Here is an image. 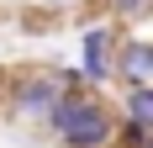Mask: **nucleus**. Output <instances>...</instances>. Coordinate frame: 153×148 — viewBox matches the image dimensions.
<instances>
[{"label": "nucleus", "mask_w": 153, "mask_h": 148, "mask_svg": "<svg viewBox=\"0 0 153 148\" xmlns=\"http://www.w3.org/2000/svg\"><path fill=\"white\" fill-rule=\"evenodd\" d=\"M48 127H53V138H58L63 148H111V138H116L111 111L95 101V95H85L79 85L58 90V101L48 111Z\"/></svg>", "instance_id": "f257e3e1"}, {"label": "nucleus", "mask_w": 153, "mask_h": 148, "mask_svg": "<svg viewBox=\"0 0 153 148\" xmlns=\"http://www.w3.org/2000/svg\"><path fill=\"white\" fill-rule=\"evenodd\" d=\"M58 79H21L16 85V117L27 122H48V111H53V101H58Z\"/></svg>", "instance_id": "f03ea898"}, {"label": "nucleus", "mask_w": 153, "mask_h": 148, "mask_svg": "<svg viewBox=\"0 0 153 148\" xmlns=\"http://www.w3.org/2000/svg\"><path fill=\"white\" fill-rule=\"evenodd\" d=\"M106 43H111L106 27H95L90 37H85V79H90V85H106V79H111V53H106Z\"/></svg>", "instance_id": "7ed1b4c3"}, {"label": "nucleus", "mask_w": 153, "mask_h": 148, "mask_svg": "<svg viewBox=\"0 0 153 148\" xmlns=\"http://www.w3.org/2000/svg\"><path fill=\"white\" fill-rule=\"evenodd\" d=\"M122 74H127V85H153V43L132 37L122 48Z\"/></svg>", "instance_id": "20e7f679"}, {"label": "nucleus", "mask_w": 153, "mask_h": 148, "mask_svg": "<svg viewBox=\"0 0 153 148\" xmlns=\"http://www.w3.org/2000/svg\"><path fill=\"white\" fill-rule=\"evenodd\" d=\"M127 127H153V85H127Z\"/></svg>", "instance_id": "39448f33"}, {"label": "nucleus", "mask_w": 153, "mask_h": 148, "mask_svg": "<svg viewBox=\"0 0 153 148\" xmlns=\"http://www.w3.org/2000/svg\"><path fill=\"white\" fill-rule=\"evenodd\" d=\"M116 11H122V16H143V11H148V0H116Z\"/></svg>", "instance_id": "423d86ee"}]
</instances>
